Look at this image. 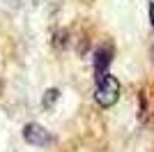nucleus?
Here are the masks:
<instances>
[{"label":"nucleus","mask_w":154,"mask_h":152,"mask_svg":"<svg viewBox=\"0 0 154 152\" xmlns=\"http://www.w3.org/2000/svg\"><path fill=\"white\" fill-rule=\"evenodd\" d=\"M149 21L154 25V0H149Z\"/></svg>","instance_id":"nucleus-5"},{"label":"nucleus","mask_w":154,"mask_h":152,"mask_svg":"<svg viewBox=\"0 0 154 152\" xmlns=\"http://www.w3.org/2000/svg\"><path fill=\"white\" fill-rule=\"evenodd\" d=\"M94 97H97V101H99L103 108L113 106V104L117 101V97H120V83H117L115 76L108 74V76H103V78H99V81H97Z\"/></svg>","instance_id":"nucleus-1"},{"label":"nucleus","mask_w":154,"mask_h":152,"mask_svg":"<svg viewBox=\"0 0 154 152\" xmlns=\"http://www.w3.org/2000/svg\"><path fill=\"white\" fill-rule=\"evenodd\" d=\"M92 60H94V76H97V81H99V78H103V76H108L110 49H106V46L97 49V51H94V55H92Z\"/></svg>","instance_id":"nucleus-3"},{"label":"nucleus","mask_w":154,"mask_h":152,"mask_svg":"<svg viewBox=\"0 0 154 152\" xmlns=\"http://www.w3.org/2000/svg\"><path fill=\"white\" fill-rule=\"evenodd\" d=\"M58 97H60V90H58V88H48V90L44 92V99H42V104H44L46 108H51V106H53V101L58 99Z\"/></svg>","instance_id":"nucleus-4"},{"label":"nucleus","mask_w":154,"mask_h":152,"mask_svg":"<svg viewBox=\"0 0 154 152\" xmlns=\"http://www.w3.org/2000/svg\"><path fill=\"white\" fill-rule=\"evenodd\" d=\"M23 138H26L30 145H37V147H48L53 143L51 131H46L44 127L37 125V122H28V125L23 127Z\"/></svg>","instance_id":"nucleus-2"}]
</instances>
